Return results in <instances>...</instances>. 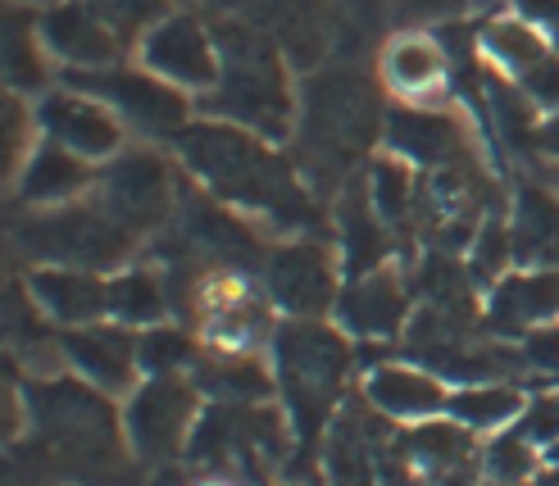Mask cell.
Returning <instances> with one entry per match:
<instances>
[{
	"label": "cell",
	"mask_w": 559,
	"mask_h": 486,
	"mask_svg": "<svg viewBox=\"0 0 559 486\" xmlns=\"http://www.w3.org/2000/svg\"><path fill=\"white\" fill-rule=\"evenodd\" d=\"M182 159L205 178L210 191L246 210H264L277 223H314V205L305 187L296 182L292 164L277 159L269 146H260L255 137H246L241 128H187L178 132Z\"/></svg>",
	"instance_id": "cell-1"
},
{
	"label": "cell",
	"mask_w": 559,
	"mask_h": 486,
	"mask_svg": "<svg viewBox=\"0 0 559 486\" xmlns=\"http://www.w3.org/2000/svg\"><path fill=\"white\" fill-rule=\"evenodd\" d=\"M218 87L205 100L214 114L255 128L264 137H283L292 123V92L277 50L241 23H218Z\"/></svg>",
	"instance_id": "cell-2"
},
{
	"label": "cell",
	"mask_w": 559,
	"mask_h": 486,
	"mask_svg": "<svg viewBox=\"0 0 559 486\" xmlns=\"http://www.w3.org/2000/svg\"><path fill=\"white\" fill-rule=\"evenodd\" d=\"M382 109L373 87L350 69H323L305 87V155L319 174H342L378 137Z\"/></svg>",
	"instance_id": "cell-3"
},
{
	"label": "cell",
	"mask_w": 559,
	"mask_h": 486,
	"mask_svg": "<svg viewBox=\"0 0 559 486\" xmlns=\"http://www.w3.org/2000/svg\"><path fill=\"white\" fill-rule=\"evenodd\" d=\"M277 359H283V391L296 410V423L310 437L323 423L332 395L342 391V378L350 368V346L319 323H292L277 332Z\"/></svg>",
	"instance_id": "cell-4"
},
{
	"label": "cell",
	"mask_w": 559,
	"mask_h": 486,
	"mask_svg": "<svg viewBox=\"0 0 559 486\" xmlns=\"http://www.w3.org/2000/svg\"><path fill=\"white\" fill-rule=\"evenodd\" d=\"M33 410L46 441L64 454L69 464L96 473L115 460V418L100 395L73 382H46L33 391Z\"/></svg>",
	"instance_id": "cell-5"
},
{
	"label": "cell",
	"mask_w": 559,
	"mask_h": 486,
	"mask_svg": "<svg viewBox=\"0 0 559 486\" xmlns=\"http://www.w3.org/2000/svg\"><path fill=\"white\" fill-rule=\"evenodd\" d=\"M19 241L50 264L109 269L132 250V227H123L109 210H60L23 223Z\"/></svg>",
	"instance_id": "cell-6"
},
{
	"label": "cell",
	"mask_w": 559,
	"mask_h": 486,
	"mask_svg": "<svg viewBox=\"0 0 559 486\" xmlns=\"http://www.w3.org/2000/svg\"><path fill=\"white\" fill-rule=\"evenodd\" d=\"M191 410H195V395L174 374H159L151 387L136 391L132 410H128V437H132L136 454L169 460L191 427Z\"/></svg>",
	"instance_id": "cell-7"
},
{
	"label": "cell",
	"mask_w": 559,
	"mask_h": 486,
	"mask_svg": "<svg viewBox=\"0 0 559 486\" xmlns=\"http://www.w3.org/2000/svg\"><path fill=\"white\" fill-rule=\"evenodd\" d=\"M73 87H87L92 96L115 100L142 132H155V137H174V132H182L187 100H182L174 87H164V82L146 78V73H128V69H109V73H73Z\"/></svg>",
	"instance_id": "cell-8"
},
{
	"label": "cell",
	"mask_w": 559,
	"mask_h": 486,
	"mask_svg": "<svg viewBox=\"0 0 559 486\" xmlns=\"http://www.w3.org/2000/svg\"><path fill=\"white\" fill-rule=\"evenodd\" d=\"M174 178L155 155H128L105 174V210L123 227H151L169 214Z\"/></svg>",
	"instance_id": "cell-9"
},
{
	"label": "cell",
	"mask_w": 559,
	"mask_h": 486,
	"mask_svg": "<svg viewBox=\"0 0 559 486\" xmlns=\"http://www.w3.org/2000/svg\"><path fill=\"white\" fill-rule=\"evenodd\" d=\"M146 60L164 78H178V82H187V87H210V82L218 78L214 46L205 37V27L191 14H174V19H164L155 27L151 42H146Z\"/></svg>",
	"instance_id": "cell-10"
},
{
	"label": "cell",
	"mask_w": 559,
	"mask_h": 486,
	"mask_svg": "<svg viewBox=\"0 0 559 486\" xmlns=\"http://www.w3.org/2000/svg\"><path fill=\"white\" fill-rule=\"evenodd\" d=\"M269 287L292 313H323L332 305V264L328 254L310 241L300 246H283L269 260Z\"/></svg>",
	"instance_id": "cell-11"
},
{
	"label": "cell",
	"mask_w": 559,
	"mask_h": 486,
	"mask_svg": "<svg viewBox=\"0 0 559 486\" xmlns=\"http://www.w3.org/2000/svg\"><path fill=\"white\" fill-rule=\"evenodd\" d=\"M386 141L396 151L424 159L432 168H460L468 164L464 155V132L455 119H445V114H418V109H396L386 119Z\"/></svg>",
	"instance_id": "cell-12"
},
{
	"label": "cell",
	"mask_w": 559,
	"mask_h": 486,
	"mask_svg": "<svg viewBox=\"0 0 559 486\" xmlns=\"http://www.w3.org/2000/svg\"><path fill=\"white\" fill-rule=\"evenodd\" d=\"M136 346H142V341H132V336L119 332V328H78V332L64 336L69 359H73L92 382L115 387V391L132 382V359L142 355Z\"/></svg>",
	"instance_id": "cell-13"
},
{
	"label": "cell",
	"mask_w": 559,
	"mask_h": 486,
	"mask_svg": "<svg viewBox=\"0 0 559 486\" xmlns=\"http://www.w3.org/2000/svg\"><path fill=\"white\" fill-rule=\"evenodd\" d=\"M487 42L491 50L506 60L519 78L533 100H559V60L533 37V27L523 23H491L487 27Z\"/></svg>",
	"instance_id": "cell-14"
},
{
	"label": "cell",
	"mask_w": 559,
	"mask_h": 486,
	"mask_svg": "<svg viewBox=\"0 0 559 486\" xmlns=\"http://www.w3.org/2000/svg\"><path fill=\"white\" fill-rule=\"evenodd\" d=\"M46 42L55 55L73 64H109L119 55V37L105 27V19L92 5H60L46 14Z\"/></svg>",
	"instance_id": "cell-15"
},
{
	"label": "cell",
	"mask_w": 559,
	"mask_h": 486,
	"mask_svg": "<svg viewBox=\"0 0 559 486\" xmlns=\"http://www.w3.org/2000/svg\"><path fill=\"white\" fill-rule=\"evenodd\" d=\"M41 123L60 146H73L82 155H109L119 146V123L78 96H50L41 105Z\"/></svg>",
	"instance_id": "cell-16"
},
{
	"label": "cell",
	"mask_w": 559,
	"mask_h": 486,
	"mask_svg": "<svg viewBox=\"0 0 559 486\" xmlns=\"http://www.w3.org/2000/svg\"><path fill=\"white\" fill-rule=\"evenodd\" d=\"M33 296H37V305H46L50 319H64V323H92L109 309V287L96 273H78V269L37 273Z\"/></svg>",
	"instance_id": "cell-17"
},
{
	"label": "cell",
	"mask_w": 559,
	"mask_h": 486,
	"mask_svg": "<svg viewBox=\"0 0 559 486\" xmlns=\"http://www.w3.org/2000/svg\"><path fill=\"white\" fill-rule=\"evenodd\" d=\"M559 313V269H546V273H523V277H510L500 282V292L491 300V323L496 328H533V323H546Z\"/></svg>",
	"instance_id": "cell-18"
},
{
	"label": "cell",
	"mask_w": 559,
	"mask_h": 486,
	"mask_svg": "<svg viewBox=\"0 0 559 486\" xmlns=\"http://www.w3.org/2000/svg\"><path fill=\"white\" fill-rule=\"evenodd\" d=\"M342 319L350 332L359 336H391L405 323V292L396 277L373 273V277H359L355 287L342 300Z\"/></svg>",
	"instance_id": "cell-19"
},
{
	"label": "cell",
	"mask_w": 559,
	"mask_h": 486,
	"mask_svg": "<svg viewBox=\"0 0 559 486\" xmlns=\"http://www.w3.org/2000/svg\"><path fill=\"white\" fill-rule=\"evenodd\" d=\"M510 241L519 260L533 264H559V200L542 187H523L519 191V210Z\"/></svg>",
	"instance_id": "cell-20"
},
{
	"label": "cell",
	"mask_w": 559,
	"mask_h": 486,
	"mask_svg": "<svg viewBox=\"0 0 559 486\" xmlns=\"http://www.w3.org/2000/svg\"><path fill=\"white\" fill-rule=\"evenodd\" d=\"M369 400L382 414L424 418V414H437L445 405V391L437 387V378L414 374V368H378L369 378Z\"/></svg>",
	"instance_id": "cell-21"
},
{
	"label": "cell",
	"mask_w": 559,
	"mask_h": 486,
	"mask_svg": "<svg viewBox=\"0 0 559 486\" xmlns=\"http://www.w3.org/2000/svg\"><path fill=\"white\" fill-rule=\"evenodd\" d=\"M328 477L332 486H373V450L365 418H342L328 441Z\"/></svg>",
	"instance_id": "cell-22"
},
{
	"label": "cell",
	"mask_w": 559,
	"mask_h": 486,
	"mask_svg": "<svg viewBox=\"0 0 559 486\" xmlns=\"http://www.w3.org/2000/svg\"><path fill=\"white\" fill-rule=\"evenodd\" d=\"M187 237L201 250L228 254V260H250V254L260 250L255 237H250L237 218H228L223 210L205 205V200H187Z\"/></svg>",
	"instance_id": "cell-23"
},
{
	"label": "cell",
	"mask_w": 559,
	"mask_h": 486,
	"mask_svg": "<svg viewBox=\"0 0 559 486\" xmlns=\"http://www.w3.org/2000/svg\"><path fill=\"white\" fill-rule=\"evenodd\" d=\"M342 227H346V264L355 277H365L382 254H386V233L382 223L373 218L365 191H350L346 205H342Z\"/></svg>",
	"instance_id": "cell-24"
},
{
	"label": "cell",
	"mask_w": 559,
	"mask_h": 486,
	"mask_svg": "<svg viewBox=\"0 0 559 486\" xmlns=\"http://www.w3.org/2000/svg\"><path fill=\"white\" fill-rule=\"evenodd\" d=\"M87 178H92L87 164L73 159L60 146H50V151H41L33 164H27V174H23V200H60V195H73Z\"/></svg>",
	"instance_id": "cell-25"
},
{
	"label": "cell",
	"mask_w": 559,
	"mask_h": 486,
	"mask_svg": "<svg viewBox=\"0 0 559 486\" xmlns=\"http://www.w3.org/2000/svg\"><path fill=\"white\" fill-rule=\"evenodd\" d=\"M164 305L169 300H164L159 277H151V273H123L119 282H109V309L128 323H155Z\"/></svg>",
	"instance_id": "cell-26"
},
{
	"label": "cell",
	"mask_w": 559,
	"mask_h": 486,
	"mask_svg": "<svg viewBox=\"0 0 559 486\" xmlns=\"http://www.w3.org/2000/svg\"><path fill=\"white\" fill-rule=\"evenodd\" d=\"M519 391L514 387H473V391H460L451 400V410L455 418L473 423V427H500V423H510L519 414Z\"/></svg>",
	"instance_id": "cell-27"
},
{
	"label": "cell",
	"mask_w": 559,
	"mask_h": 486,
	"mask_svg": "<svg viewBox=\"0 0 559 486\" xmlns=\"http://www.w3.org/2000/svg\"><path fill=\"white\" fill-rule=\"evenodd\" d=\"M386 78L396 82L401 92H424L441 78V55L428 42H401L386 55Z\"/></svg>",
	"instance_id": "cell-28"
},
{
	"label": "cell",
	"mask_w": 559,
	"mask_h": 486,
	"mask_svg": "<svg viewBox=\"0 0 559 486\" xmlns=\"http://www.w3.org/2000/svg\"><path fill=\"white\" fill-rule=\"evenodd\" d=\"M5 73L23 92H33L46 82V69H41L37 46H33V27H27V19L19 10H10V19H5Z\"/></svg>",
	"instance_id": "cell-29"
},
{
	"label": "cell",
	"mask_w": 559,
	"mask_h": 486,
	"mask_svg": "<svg viewBox=\"0 0 559 486\" xmlns=\"http://www.w3.org/2000/svg\"><path fill=\"white\" fill-rule=\"evenodd\" d=\"M487 100H491V119H496V132L510 141V146H537V132H533V109H527L523 96H514L506 82L487 78Z\"/></svg>",
	"instance_id": "cell-30"
},
{
	"label": "cell",
	"mask_w": 559,
	"mask_h": 486,
	"mask_svg": "<svg viewBox=\"0 0 559 486\" xmlns=\"http://www.w3.org/2000/svg\"><path fill=\"white\" fill-rule=\"evenodd\" d=\"M87 5L105 19V27L115 37H132V33H142V27L169 5V0H87Z\"/></svg>",
	"instance_id": "cell-31"
},
{
	"label": "cell",
	"mask_w": 559,
	"mask_h": 486,
	"mask_svg": "<svg viewBox=\"0 0 559 486\" xmlns=\"http://www.w3.org/2000/svg\"><path fill=\"white\" fill-rule=\"evenodd\" d=\"M210 387L223 391V395H233V400H241V405H246V400H260V395L273 391V382L250 359H233V364L210 368Z\"/></svg>",
	"instance_id": "cell-32"
},
{
	"label": "cell",
	"mask_w": 559,
	"mask_h": 486,
	"mask_svg": "<svg viewBox=\"0 0 559 486\" xmlns=\"http://www.w3.org/2000/svg\"><path fill=\"white\" fill-rule=\"evenodd\" d=\"M414 187H409V174L401 164H378L373 168V205H378V214L382 218H405L409 214V195Z\"/></svg>",
	"instance_id": "cell-33"
},
{
	"label": "cell",
	"mask_w": 559,
	"mask_h": 486,
	"mask_svg": "<svg viewBox=\"0 0 559 486\" xmlns=\"http://www.w3.org/2000/svg\"><path fill=\"white\" fill-rule=\"evenodd\" d=\"M487 464H491L496 482H523L527 473H533V450H527L519 437H500L487 450Z\"/></svg>",
	"instance_id": "cell-34"
},
{
	"label": "cell",
	"mask_w": 559,
	"mask_h": 486,
	"mask_svg": "<svg viewBox=\"0 0 559 486\" xmlns=\"http://www.w3.org/2000/svg\"><path fill=\"white\" fill-rule=\"evenodd\" d=\"M136 351H142V364H146V368H155V374H174L178 364H187V359H191V346H187V341H182L178 332H151Z\"/></svg>",
	"instance_id": "cell-35"
},
{
	"label": "cell",
	"mask_w": 559,
	"mask_h": 486,
	"mask_svg": "<svg viewBox=\"0 0 559 486\" xmlns=\"http://www.w3.org/2000/svg\"><path fill=\"white\" fill-rule=\"evenodd\" d=\"M506 254H510V233L500 223H487L483 237H478V254H473V273H478V277H496L500 264H506Z\"/></svg>",
	"instance_id": "cell-36"
},
{
	"label": "cell",
	"mask_w": 559,
	"mask_h": 486,
	"mask_svg": "<svg viewBox=\"0 0 559 486\" xmlns=\"http://www.w3.org/2000/svg\"><path fill=\"white\" fill-rule=\"evenodd\" d=\"M527 437L533 441H559V400H542V405H533V414H527Z\"/></svg>",
	"instance_id": "cell-37"
},
{
	"label": "cell",
	"mask_w": 559,
	"mask_h": 486,
	"mask_svg": "<svg viewBox=\"0 0 559 486\" xmlns=\"http://www.w3.org/2000/svg\"><path fill=\"white\" fill-rule=\"evenodd\" d=\"M527 359H533L537 368H559V332L546 328V332L527 336Z\"/></svg>",
	"instance_id": "cell-38"
},
{
	"label": "cell",
	"mask_w": 559,
	"mask_h": 486,
	"mask_svg": "<svg viewBox=\"0 0 559 486\" xmlns=\"http://www.w3.org/2000/svg\"><path fill=\"white\" fill-rule=\"evenodd\" d=\"M19 141H23V109H19V100H10L5 105V155H10V168L19 159Z\"/></svg>",
	"instance_id": "cell-39"
},
{
	"label": "cell",
	"mask_w": 559,
	"mask_h": 486,
	"mask_svg": "<svg viewBox=\"0 0 559 486\" xmlns=\"http://www.w3.org/2000/svg\"><path fill=\"white\" fill-rule=\"evenodd\" d=\"M519 5L533 14V19L550 23V27H555V37H559V0H519Z\"/></svg>",
	"instance_id": "cell-40"
},
{
	"label": "cell",
	"mask_w": 559,
	"mask_h": 486,
	"mask_svg": "<svg viewBox=\"0 0 559 486\" xmlns=\"http://www.w3.org/2000/svg\"><path fill=\"white\" fill-rule=\"evenodd\" d=\"M460 0H401V10L409 14H451Z\"/></svg>",
	"instance_id": "cell-41"
},
{
	"label": "cell",
	"mask_w": 559,
	"mask_h": 486,
	"mask_svg": "<svg viewBox=\"0 0 559 486\" xmlns=\"http://www.w3.org/2000/svg\"><path fill=\"white\" fill-rule=\"evenodd\" d=\"M537 146H542V151H550V155H559V114H555V119L537 132Z\"/></svg>",
	"instance_id": "cell-42"
},
{
	"label": "cell",
	"mask_w": 559,
	"mask_h": 486,
	"mask_svg": "<svg viewBox=\"0 0 559 486\" xmlns=\"http://www.w3.org/2000/svg\"><path fill=\"white\" fill-rule=\"evenodd\" d=\"M542 486H559V469H555V473H546V477H542Z\"/></svg>",
	"instance_id": "cell-43"
},
{
	"label": "cell",
	"mask_w": 559,
	"mask_h": 486,
	"mask_svg": "<svg viewBox=\"0 0 559 486\" xmlns=\"http://www.w3.org/2000/svg\"><path fill=\"white\" fill-rule=\"evenodd\" d=\"M550 454H555V464H559V441H555V446H550Z\"/></svg>",
	"instance_id": "cell-44"
}]
</instances>
